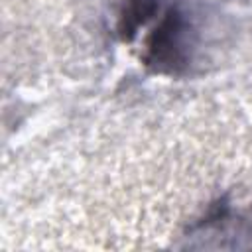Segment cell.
<instances>
[{
	"label": "cell",
	"instance_id": "7a4b0ae2",
	"mask_svg": "<svg viewBox=\"0 0 252 252\" xmlns=\"http://www.w3.org/2000/svg\"><path fill=\"white\" fill-rule=\"evenodd\" d=\"M159 8V0H124L118 12V35L130 41L140 26H144Z\"/></svg>",
	"mask_w": 252,
	"mask_h": 252
},
{
	"label": "cell",
	"instance_id": "6da1fadb",
	"mask_svg": "<svg viewBox=\"0 0 252 252\" xmlns=\"http://www.w3.org/2000/svg\"><path fill=\"white\" fill-rule=\"evenodd\" d=\"M191 35L193 28L189 18L177 6L167 8L146 39V51L142 55V61L156 73H183L189 65L193 45Z\"/></svg>",
	"mask_w": 252,
	"mask_h": 252
}]
</instances>
